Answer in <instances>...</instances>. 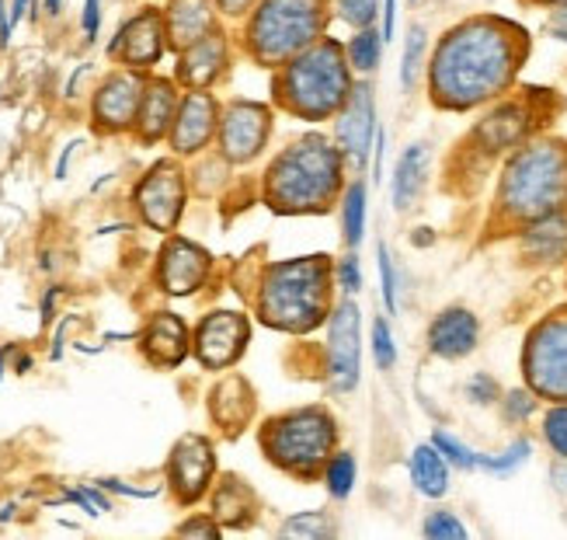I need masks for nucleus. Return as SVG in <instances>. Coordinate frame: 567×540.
<instances>
[{
	"label": "nucleus",
	"mask_w": 567,
	"mask_h": 540,
	"mask_svg": "<svg viewBox=\"0 0 567 540\" xmlns=\"http://www.w3.org/2000/svg\"><path fill=\"white\" fill-rule=\"evenodd\" d=\"M230 67V35L227 32H206L199 42L182 49L178 57V84L188 91H209Z\"/></svg>",
	"instance_id": "obj_20"
},
{
	"label": "nucleus",
	"mask_w": 567,
	"mask_h": 540,
	"mask_svg": "<svg viewBox=\"0 0 567 540\" xmlns=\"http://www.w3.org/2000/svg\"><path fill=\"white\" fill-rule=\"evenodd\" d=\"M219 157L227 164H251L265 154L272 140V109L261 102L237 98L219 112Z\"/></svg>",
	"instance_id": "obj_11"
},
{
	"label": "nucleus",
	"mask_w": 567,
	"mask_h": 540,
	"mask_svg": "<svg viewBox=\"0 0 567 540\" xmlns=\"http://www.w3.org/2000/svg\"><path fill=\"white\" fill-rule=\"evenodd\" d=\"M529 457H533V439L519 436V439H512L502 454H481V468L477 471H487L495 478H508V475L519 471L523 463H529Z\"/></svg>",
	"instance_id": "obj_34"
},
{
	"label": "nucleus",
	"mask_w": 567,
	"mask_h": 540,
	"mask_svg": "<svg viewBox=\"0 0 567 540\" xmlns=\"http://www.w3.org/2000/svg\"><path fill=\"white\" fill-rule=\"evenodd\" d=\"M429 182V146L425 143H411L401 151L398 164H393L390 175V195H393V210L408 213L414 210V203L422 200Z\"/></svg>",
	"instance_id": "obj_26"
},
{
	"label": "nucleus",
	"mask_w": 567,
	"mask_h": 540,
	"mask_svg": "<svg viewBox=\"0 0 567 540\" xmlns=\"http://www.w3.org/2000/svg\"><path fill=\"white\" fill-rule=\"evenodd\" d=\"M209 268H213V258L199 244L175 237V241H167L161 252L157 279L167 297H192V293L203 289V283L209 279Z\"/></svg>",
	"instance_id": "obj_19"
},
{
	"label": "nucleus",
	"mask_w": 567,
	"mask_h": 540,
	"mask_svg": "<svg viewBox=\"0 0 567 540\" xmlns=\"http://www.w3.org/2000/svg\"><path fill=\"white\" fill-rule=\"evenodd\" d=\"M255 509H258V499L251 492V485L237 475H227L224 485L213 492V517L224 527H248Z\"/></svg>",
	"instance_id": "obj_29"
},
{
	"label": "nucleus",
	"mask_w": 567,
	"mask_h": 540,
	"mask_svg": "<svg viewBox=\"0 0 567 540\" xmlns=\"http://www.w3.org/2000/svg\"><path fill=\"white\" fill-rule=\"evenodd\" d=\"M261 450L279 471L292 478H320L338 450V422L328 408H296L261 426Z\"/></svg>",
	"instance_id": "obj_7"
},
{
	"label": "nucleus",
	"mask_w": 567,
	"mask_h": 540,
	"mask_svg": "<svg viewBox=\"0 0 567 540\" xmlns=\"http://www.w3.org/2000/svg\"><path fill=\"white\" fill-rule=\"evenodd\" d=\"M279 537H296V540H320V537H334V523L324 512H300L279 527Z\"/></svg>",
	"instance_id": "obj_39"
},
{
	"label": "nucleus",
	"mask_w": 567,
	"mask_h": 540,
	"mask_svg": "<svg viewBox=\"0 0 567 540\" xmlns=\"http://www.w3.org/2000/svg\"><path fill=\"white\" fill-rule=\"evenodd\" d=\"M248 342H251L248 317L237 310H216V314L203 317L199 332H195V356H199L206 370L219 374L244 356Z\"/></svg>",
	"instance_id": "obj_15"
},
{
	"label": "nucleus",
	"mask_w": 567,
	"mask_h": 540,
	"mask_svg": "<svg viewBox=\"0 0 567 540\" xmlns=\"http://www.w3.org/2000/svg\"><path fill=\"white\" fill-rule=\"evenodd\" d=\"M536 411H539V398L529 387H512L502 395V419L508 426H526Z\"/></svg>",
	"instance_id": "obj_38"
},
{
	"label": "nucleus",
	"mask_w": 567,
	"mask_h": 540,
	"mask_svg": "<svg viewBox=\"0 0 567 540\" xmlns=\"http://www.w3.org/2000/svg\"><path fill=\"white\" fill-rule=\"evenodd\" d=\"M529 39L515 21L477 14L453 24L435 42L425 78L429 98L442 112H474L512 91L526 63Z\"/></svg>",
	"instance_id": "obj_1"
},
{
	"label": "nucleus",
	"mask_w": 567,
	"mask_h": 540,
	"mask_svg": "<svg viewBox=\"0 0 567 540\" xmlns=\"http://www.w3.org/2000/svg\"><path fill=\"white\" fill-rule=\"evenodd\" d=\"M550 21H567V4H564V8H557V11H554V18H550Z\"/></svg>",
	"instance_id": "obj_54"
},
{
	"label": "nucleus",
	"mask_w": 567,
	"mask_h": 540,
	"mask_svg": "<svg viewBox=\"0 0 567 540\" xmlns=\"http://www.w3.org/2000/svg\"><path fill=\"white\" fill-rule=\"evenodd\" d=\"M526 4H533V8H550V11H557V8H564L567 0H526Z\"/></svg>",
	"instance_id": "obj_50"
},
{
	"label": "nucleus",
	"mask_w": 567,
	"mask_h": 540,
	"mask_svg": "<svg viewBox=\"0 0 567 540\" xmlns=\"http://www.w3.org/2000/svg\"><path fill=\"white\" fill-rule=\"evenodd\" d=\"M373 359L380 370H393L398 366V342H393V332H390V322L386 317H377L373 322Z\"/></svg>",
	"instance_id": "obj_42"
},
{
	"label": "nucleus",
	"mask_w": 567,
	"mask_h": 540,
	"mask_svg": "<svg viewBox=\"0 0 567 540\" xmlns=\"http://www.w3.org/2000/svg\"><path fill=\"white\" fill-rule=\"evenodd\" d=\"M550 35L567 45V21H550Z\"/></svg>",
	"instance_id": "obj_49"
},
{
	"label": "nucleus",
	"mask_w": 567,
	"mask_h": 540,
	"mask_svg": "<svg viewBox=\"0 0 567 540\" xmlns=\"http://www.w3.org/2000/svg\"><path fill=\"white\" fill-rule=\"evenodd\" d=\"M523 377L539 401H567V307L550 310L529 328Z\"/></svg>",
	"instance_id": "obj_8"
},
{
	"label": "nucleus",
	"mask_w": 567,
	"mask_h": 540,
	"mask_svg": "<svg viewBox=\"0 0 567 540\" xmlns=\"http://www.w3.org/2000/svg\"><path fill=\"white\" fill-rule=\"evenodd\" d=\"M344 154L338 143L303 133L279 151L265 171V203L282 216L328 213L344 192Z\"/></svg>",
	"instance_id": "obj_2"
},
{
	"label": "nucleus",
	"mask_w": 567,
	"mask_h": 540,
	"mask_svg": "<svg viewBox=\"0 0 567 540\" xmlns=\"http://www.w3.org/2000/svg\"><path fill=\"white\" fill-rule=\"evenodd\" d=\"M136 210L154 231H175L185 210V171L175 161H157L136 185Z\"/></svg>",
	"instance_id": "obj_12"
},
{
	"label": "nucleus",
	"mask_w": 567,
	"mask_h": 540,
	"mask_svg": "<svg viewBox=\"0 0 567 540\" xmlns=\"http://www.w3.org/2000/svg\"><path fill=\"white\" fill-rule=\"evenodd\" d=\"M178 112V88L171 81H146L140 115H136V133L143 143H157L161 136L171 133V122Z\"/></svg>",
	"instance_id": "obj_25"
},
{
	"label": "nucleus",
	"mask_w": 567,
	"mask_h": 540,
	"mask_svg": "<svg viewBox=\"0 0 567 540\" xmlns=\"http://www.w3.org/2000/svg\"><path fill=\"white\" fill-rule=\"evenodd\" d=\"M219 130V105L209 91H188L182 102H178V112H175V122H171V151L178 157H192V154H203L206 146L213 143Z\"/></svg>",
	"instance_id": "obj_17"
},
{
	"label": "nucleus",
	"mask_w": 567,
	"mask_h": 540,
	"mask_svg": "<svg viewBox=\"0 0 567 540\" xmlns=\"http://www.w3.org/2000/svg\"><path fill=\"white\" fill-rule=\"evenodd\" d=\"M365 185L362 182H352V185H344L341 192V237L344 244L355 252L362 237H365Z\"/></svg>",
	"instance_id": "obj_30"
},
{
	"label": "nucleus",
	"mask_w": 567,
	"mask_h": 540,
	"mask_svg": "<svg viewBox=\"0 0 567 540\" xmlns=\"http://www.w3.org/2000/svg\"><path fill=\"white\" fill-rule=\"evenodd\" d=\"M251 411H255V395L244 377H224L209 395V415L213 422L224 429V432H240V426L251 422Z\"/></svg>",
	"instance_id": "obj_27"
},
{
	"label": "nucleus",
	"mask_w": 567,
	"mask_h": 540,
	"mask_svg": "<svg viewBox=\"0 0 567 540\" xmlns=\"http://www.w3.org/2000/svg\"><path fill=\"white\" fill-rule=\"evenodd\" d=\"M515 234H519V255L526 265H533V268L567 265V210L539 216Z\"/></svg>",
	"instance_id": "obj_21"
},
{
	"label": "nucleus",
	"mask_w": 567,
	"mask_h": 540,
	"mask_svg": "<svg viewBox=\"0 0 567 540\" xmlns=\"http://www.w3.org/2000/svg\"><path fill=\"white\" fill-rule=\"evenodd\" d=\"M463 395H466V401H471V405L487 408V405L502 401V387H498V380L491 377V374H474L471 380H466Z\"/></svg>",
	"instance_id": "obj_44"
},
{
	"label": "nucleus",
	"mask_w": 567,
	"mask_h": 540,
	"mask_svg": "<svg viewBox=\"0 0 567 540\" xmlns=\"http://www.w3.org/2000/svg\"><path fill=\"white\" fill-rule=\"evenodd\" d=\"M383 45H386V39L373 24V29L352 32V39L344 42V53H349V63H352L355 73H373L380 67V60H383Z\"/></svg>",
	"instance_id": "obj_32"
},
{
	"label": "nucleus",
	"mask_w": 567,
	"mask_h": 540,
	"mask_svg": "<svg viewBox=\"0 0 567 540\" xmlns=\"http://www.w3.org/2000/svg\"><path fill=\"white\" fill-rule=\"evenodd\" d=\"M81 24H84V39H87V42H94V39H97V32H102V0H84Z\"/></svg>",
	"instance_id": "obj_45"
},
{
	"label": "nucleus",
	"mask_w": 567,
	"mask_h": 540,
	"mask_svg": "<svg viewBox=\"0 0 567 540\" xmlns=\"http://www.w3.org/2000/svg\"><path fill=\"white\" fill-rule=\"evenodd\" d=\"M143 356L161 370H175L188 356V328L178 314H154L143 332Z\"/></svg>",
	"instance_id": "obj_23"
},
{
	"label": "nucleus",
	"mask_w": 567,
	"mask_h": 540,
	"mask_svg": "<svg viewBox=\"0 0 567 540\" xmlns=\"http://www.w3.org/2000/svg\"><path fill=\"white\" fill-rule=\"evenodd\" d=\"M536 109L519 98H508V102H491V109L481 115V122L471 133V154L481 161H498L508 157L512 151H519L526 140L536 133Z\"/></svg>",
	"instance_id": "obj_9"
},
{
	"label": "nucleus",
	"mask_w": 567,
	"mask_h": 540,
	"mask_svg": "<svg viewBox=\"0 0 567 540\" xmlns=\"http://www.w3.org/2000/svg\"><path fill=\"white\" fill-rule=\"evenodd\" d=\"M377 265H380V293H383V304L390 314L401 310V279H398V265L390 258V248L380 244L377 248Z\"/></svg>",
	"instance_id": "obj_40"
},
{
	"label": "nucleus",
	"mask_w": 567,
	"mask_h": 540,
	"mask_svg": "<svg viewBox=\"0 0 567 540\" xmlns=\"http://www.w3.org/2000/svg\"><path fill=\"white\" fill-rule=\"evenodd\" d=\"M422 533H425L429 540H466L463 520L456 517V512H450V509H435V512H429L425 523H422Z\"/></svg>",
	"instance_id": "obj_41"
},
{
	"label": "nucleus",
	"mask_w": 567,
	"mask_h": 540,
	"mask_svg": "<svg viewBox=\"0 0 567 540\" xmlns=\"http://www.w3.org/2000/svg\"><path fill=\"white\" fill-rule=\"evenodd\" d=\"M539 432H544V444L550 447V454L557 460H567V401H550V408L544 411V422H539Z\"/></svg>",
	"instance_id": "obj_36"
},
{
	"label": "nucleus",
	"mask_w": 567,
	"mask_h": 540,
	"mask_svg": "<svg viewBox=\"0 0 567 540\" xmlns=\"http://www.w3.org/2000/svg\"><path fill=\"white\" fill-rule=\"evenodd\" d=\"M11 32H14L11 8H8V0H0V45H8V42H11Z\"/></svg>",
	"instance_id": "obj_48"
},
{
	"label": "nucleus",
	"mask_w": 567,
	"mask_h": 540,
	"mask_svg": "<svg viewBox=\"0 0 567 540\" xmlns=\"http://www.w3.org/2000/svg\"><path fill=\"white\" fill-rule=\"evenodd\" d=\"M432 444H435V450L450 460V468H460V471H477L481 468V454L474 450V447H466L463 439H456L453 432H446V429H435L432 432Z\"/></svg>",
	"instance_id": "obj_35"
},
{
	"label": "nucleus",
	"mask_w": 567,
	"mask_h": 540,
	"mask_svg": "<svg viewBox=\"0 0 567 540\" xmlns=\"http://www.w3.org/2000/svg\"><path fill=\"white\" fill-rule=\"evenodd\" d=\"M178 533H182V537H209V540H213V537H219V527H216L213 517H195V520L182 523Z\"/></svg>",
	"instance_id": "obj_46"
},
{
	"label": "nucleus",
	"mask_w": 567,
	"mask_h": 540,
	"mask_svg": "<svg viewBox=\"0 0 567 540\" xmlns=\"http://www.w3.org/2000/svg\"><path fill=\"white\" fill-rule=\"evenodd\" d=\"M216 0H171L164 11V29H167V42L178 49L199 42L206 32L216 29Z\"/></svg>",
	"instance_id": "obj_24"
},
{
	"label": "nucleus",
	"mask_w": 567,
	"mask_h": 540,
	"mask_svg": "<svg viewBox=\"0 0 567 540\" xmlns=\"http://www.w3.org/2000/svg\"><path fill=\"white\" fill-rule=\"evenodd\" d=\"M425 57H429V32L422 24H411L404 35V53H401V88L411 91L425 73Z\"/></svg>",
	"instance_id": "obj_33"
},
{
	"label": "nucleus",
	"mask_w": 567,
	"mask_h": 540,
	"mask_svg": "<svg viewBox=\"0 0 567 540\" xmlns=\"http://www.w3.org/2000/svg\"><path fill=\"white\" fill-rule=\"evenodd\" d=\"M328 21V0H258L244 24V49L258 67L279 70L307 45L324 39Z\"/></svg>",
	"instance_id": "obj_6"
},
{
	"label": "nucleus",
	"mask_w": 567,
	"mask_h": 540,
	"mask_svg": "<svg viewBox=\"0 0 567 540\" xmlns=\"http://www.w3.org/2000/svg\"><path fill=\"white\" fill-rule=\"evenodd\" d=\"M8 356H11V346H8V349H0V377H4V363H8Z\"/></svg>",
	"instance_id": "obj_53"
},
{
	"label": "nucleus",
	"mask_w": 567,
	"mask_h": 540,
	"mask_svg": "<svg viewBox=\"0 0 567 540\" xmlns=\"http://www.w3.org/2000/svg\"><path fill=\"white\" fill-rule=\"evenodd\" d=\"M331 11L338 21L349 24L352 32L373 29L380 18V0H331Z\"/></svg>",
	"instance_id": "obj_37"
},
{
	"label": "nucleus",
	"mask_w": 567,
	"mask_h": 540,
	"mask_svg": "<svg viewBox=\"0 0 567 540\" xmlns=\"http://www.w3.org/2000/svg\"><path fill=\"white\" fill-rule=\"evenodd\" d=\"M377 98L365 81H355L349 102L334 115V143L352 167H365L377 146Z\"/></svg>",
	"instance_id": "obj_13"
},
{
	"label": "nucleus",
	"mask_w": 567,
	"mask_h": 540,
	"mask_svg": "<svg viewBox=\"0 0 567 540\" xmlns=\"http://www.w3.org/2000/svg\"><path fill=\"white\" fill-rule=\"evenodd\" d=\"M411 4H417V0H411Z\"/></svg>",
	"instance_id": "obj_56"
},
{
	"label": "nucleus",
	"mask_w": 567,
	"mask_h": 540,
	"mask_svg": "<svg viewBox=\"0 0 567 540\" xmlns=\"http://www.w3.org/2000/svg\"><path fill=\"white\" fill-rule=\"evenodd\" d=\"M362 374V328L359 307L352 297H341L328 314V346H324V377L331 390L349 395L359 387Z\"/></svg>",
	"instance_id": "obj_10"
},
{
	"label": "nucleus",
	"mask_w": 567,
	"mask_h": 540,
	"mask_svg": "<svg viewBox=\"0 0 567 540\" xmlns=\"http://www.w3.org/2000/svg\"><path fill=\"white\" fill-rule=\"evenodd\" d=\"M45 11H49V14H56V11H60V0H45Z\"/></svg>",
	"instance_id": "obj_55"
},
{
	"label": "nucleus",
	"mask_w": 567,
	"mask_h": 540,
	"mask_svg": "<svg viewBox=\"0 0 567 540\" xmlns=\"http://www.w3.org/2000/svg\"><path fill=\"white\" fill-rule=\"evenodd\" d=\"M481 342V322L474 310L466 307H446L435 314V322L429 325V353L439 359H466Z\"/></svg>",
	"instance_id": "obj_22"
},
{
	"label": "nucleus",
	"mask_w": 567,
	"mask_h": 540,
	"mask_svg": "<svg viewBox=\"0 0 567 540\" xmlns=\"http://www.w3.org/2000/svg\"><path fill=\"white\" fill-rule=\"evenodd\" d=\"M432 231H414V244H429L432 237H429Z\"/></svg>",
	"instance_id": "obj_52"
},
{
	"label": "nucleus",
	"mask_w": 567,
	"mask_h": 540,
	"mask_svg": "<svg viewBox=\"0 0 567 540\" xmlns=\"http://www.w3.org/2000/svg\"><path fill=\"white\" fill-rule=\"evenodd\" d=\"M334 286L341 289V297H355L362 289V265L352 248H349V255L334 262Z\"/></svg>",
	"instance_id": "obj_43"
},
{
	"label": "nucleus",
	"mask_w": 567,
	"mask_h": 540,
	"mask_svg": "<svg viewBox=\"0 0 567 540\" xmlns=\"http://www.w3.org/2000/svg\"><path fill=\"white\" fill-rule=\"evenodd\" d=\"M213 475H216V447L199 432L182 436L167 460V485L175 499L182 506L199 502L209 492Z\"/></svg>",
	"instance_id": "obj_14"
},
{
	"label": "nucleus",
	"mask_w": 567,
	"mask_h": 540,
	"mask_svg": "<svg viewBox=\"0 0 567 540\" xmlns=\"http://www.w3.org/2000/svg\"><path fill=\"white\" fill-rule=\"evenodd\" d=\"M408 471H411V481L414 488L422 492L425 499H442L450 492V460L435 450V444L414 447L411 450V460H408Z\"/></svg>",
	"instance_id": "obj_28"
},
{
	"label": "nucleus",
	"mask_w": 567,
	"mask_h": 540,
	"mask_svg": "<svg viewBox=\"0 0 567 540\" xmlns=\"http://www.w3.org/2000/svg\"><path fill=\"white\" fill-rule=\"evenodd\" d=\"M143 91H146V81L140 78V70L126 67V70L112 73V78H105L91 102L94 126L102 133H122V130L136 126Z\"/></svg>",
	"instance_id": "obj_16"
},
{
	"label": "nucleus",
	"mask_w": 567,
	"mask_h": 540,
	"mask_svg": "<svg viewBox=\"0 0 567 540\" xmlns=\"http://www.w3.org/2000/svg\"><path fill=\"white\" fill-rule=\"evenodd\" d=\"M557 210H567V140L533 136L502 164L495 220L505 231H519Z\"/></svg>",
	"instance_id": "obj_3"
},
{
	"label": "nucleus",
	"mask_w": 567,
	"mask_h": 540,
	"mask_svg": "<svg viewBox=\"0 0 567 540\" xmlns=\"http://www.w3.org/2000/svg\"><path fill=\"white\" fill-rule=\"evenodd\" d=\"M331 286L334 268L328 255L265 265L255 293L258 322L286 335H307L331 314Z\"/></svg>",
	"instance_id": "obj_4"
},
{
	"label": "nucleus",
	"mask_w": 567,
	"mask_h": 540,
	"mask_svg": "<svg viewBox=\"0 0 567 540\" xmlns=\"http://www.w3.org/2000/svg\"><path fill=\"white\" fill-rule=\"evenodd\" d=\"M258 8V0H216V11L224 18H248Z\"/></svg>",
	"instance_id": "obj_47"
},
{
	"label": "nucleus",
	"mask_w": 567,
	"mask_h": 540,
	"mask_svg": "<svg viewBox=\"0 0 567 540\" xmlns=\"http://www.w3.org/2000/svg\"><path fill=\"white\" fill-rule=\"evenodd\" d=\"M164 45H167V29H164L161 11L143 8L115 32L109 53L130 70H151L164 57Z\"/></svg>",
	"instance_id": "obj_18"
},
{
	"label": "nucleus",
	"mask_w": 567,
	"mask_h": 540,
	"mask_svg": "<svg viewBox=\"0 0 567 540\" xmlns=\"http://www.w3.org/2000/svg\"><path fill=\"white\" fill-rule=\"evenodd\" d=\"M352 63L344 42L317 39L303 53L272 70V98L276 105L303 122H324L341 112L355 88Z\"/></svg>",
	"instance_id": "obj_5"
},
{
	"label": "nucleus",
	"mask_w": 567,
	"mask_h": 540,
	"mask_svg": "<svg viewBox=\"0 0 567 540\" xmlns=\"http://www.w3.org/2000/svg\"><path fill=\"white\" fill-rule=\"evenodd\" d=\"M24 8H29V0H11V21H14V24L21 21Z\"/></svg>",
	"instance_id": "obj_51"
},
{
	"label": "nucleus",
	"mask_w": 567,
	"mask_h": 540,
	"mask_svg": "<svg viewBox=\"0 0 567 540\" xmlns=\"http://www.w3.org/2000/svg\"><path fill=\"white\" fill-rule=\"evenodd\" d=\"M320 481H324L331 499H338V502L352 499L355 481H359V463H355V457L349 450H334L331 460L324 463V471H320Z\"/></svg>",
	"instance_id": "obj_31"
}]
</instances>
